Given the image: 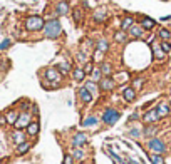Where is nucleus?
<instances>
[{
  "label": "nucleus",
  "mask_w": 171,
  "mask_h": 164,
  "mask_svg": "<svg viewBox=\"0 0 171 164\" xmlns=\"http://www.w3.org/2000/svg\"><path fill=\"white\" fill-rule=\"evenodd\" d=\"M141 84H143V79H136L133 82V87L134 89H139V87H141Z\"/></svg>",
  "instance_id": "40"
},
{
  "label": "nucleus",
  "mask_w": 171,
  "mask_h": 164,
  "mask_svg": "<svg viewBox=\"0 0 171 164\" xmlns=\"http://www.w3.org/2000/svg\"><path fill=\"white\" fill-rule=\"evenodd\" d=\"M159 37H161L163 40H170V39H171V32L168 29H161V30H159Z\"/></svg>",
  "instance_id": "34"
},
{
  "label": "nucleus",
  "mask_w": 171,
  "mask_h": 164,
  "mask_svg": "<svg viewBox=\"0 0 171 164\" xmlns=\"http://www.w3.org/2000/svg\"><path fill=\"white\" fill-rule=\"evenodd\" d=\"M30 149V142H22V144H19L17 146V154H25L27 151Z\"/></svg>",
  "instance_id": "27"
},
{
  "label": "nucleus",
  "mask_w": 171,
  "mask_h": 164,
  "mask_svg": "<svg viewBox=\"0 0 171 164\" xmlns=\"http://www.w3.org/2000/svg\"><path fill=\"white\" fill-rule=\"evenodd\" d=\"M0 164H2V163H0Z\"/></svg>",
  "instance_id": "45"
},
{
  "label": "nucleus",
  "mask_w": 171,
  "mask_h": 164,
  "mask_svg": "<svg viewBox=\"0 0 171 164\" xmlns=\"http://www.w3.org/2000/svg\"><path fill=\"white\" fill-rule=\"evenodd\" d=\"M72 157H74V159H77V161H82V159H84V151H81L79 147H76V149L72 151Z\"/></svg>",
  "instance_id": "32"
},
{
  "label": "nucleus",
  "mask_w": 171,
  "mask_h": 164,
  "mask_svg": "<svg viewBox=\"0 0 171 164\" xmlns=\"http://www.w3.org/2000/svg\"><path fill=\"white\" fill-rule=\"evenodd\" d=\"M57 70H59L62 76H65L67 72H71V64H69V62H60V64H57Z\"/></svg>",
  "instance_id": "23"
},
{
  "label": "nucleus",
  "mask_w": 171,
  "mask_h": 164,
  "mask_svg": "<svg viewBox=\"0 0 171 164\" xmlns=\"http://www.w3.org/2000/svg\"><path fill=\"white\" fill-rule=\"evenodd\" d=\"M97 52L99 54H104V52H107V49H109V42H107L106 39H99L97 40Z\"/></svg>",
  "instance_id": "21"
},
{
  "label": "nucleus",
  "mask_w": 171,
  "mask_h": 164,
  "mask_svg": "<svg viewBox=\"0 0 171 164\" xmlns=\"http://www.w3.org/2000/svg\"><path fill=\"white\" fill-rule=\"evenodd\" d=\"M116 87V80L111 79V77H103L99 80V91H112Z\"/></svg>",
  "instance_id": "8"
},
{
  "label": "nucleus",
  "mask_w": 171,
  "mask_h": 164,
  "mask_svg": "<svg viewBox=\"0 0 171 164\" xmlns=\"http://www.w3.org/2000/svg\"><path fill=\"white\" fill-rule=\"evenodd\" d=\"M131 136H133V137H139V136H141V132H139L138 129H131Z\"/></svg>",
  "instance_id": "41"
},
{
  "label": "nucleus",
  "mask_w": 171,
  "mask_h": 164,
  "mask_svg": "<svg viewBox=\"0 0 171 164\" xmlns=\"http://www.w3.org/2000/svg\"><path fill=\"white\" fill-rule=\"evenodd\" d=\"M25 29L29 30V32H39V30H42L44 25H45V22H44V19L40 17V15H30V17L25 19Z\"/></svg>",
  "instance_id": "2"
},
{
  "label": "nucleus",
  "mask_w": 171,
  "mask_h": 164,
  "mask_svg": "<svg viewBox=\"0 0 171 164\" xmlns=\"http://www.w3.org/2000/svg\"><path fill=\"white\" fill-rule=\"evenodd\" d=\"M71 7H69V2L67 0H60L59 4L56 5V13L57 15H67Z\"/></svg>",
  "instance_id": "10"
},
{
  "label": "nucleus",
  "mask_w": 171,
  "mask_h": 164,
  "mask_svg": "<svg viewBox=\"0 0 171 164\" xmlns=\"http://www.w3.org/2000/svg\"><path fill=\"white\" fill-rule=\"evenodd\" d=\"M138 117H139V116H138V114H133V116H131V117H129V121H136Z\"/></svg>",
  "instance_id": "44"
},
{
  "label": "nucleus",
  "mask_w": 171,
  "mask_h": 164,
  "mask_svg": "<svg viewBox=\"0 0 171 164\" xmlns=\"http://www.w3.org/2000/svg\"><path fill=\"white\" fill-rule=\"evenodd\" d=\"M159 114H158V109H149L146 111L144 116H143V121L146 122V124H153V122H158L159 121Z\"/></svg>",
  "instance_id": "7"
},
{
  "label": "nucleus",
  "mask_w": 171,
  "mask_h": 164,
  "mask_svg": "<svg viewBox=\"0 0 171 164\" xmlns=\"http://www.w3.org/2000/svg\"><path fill=\"white\" fill-rule=\"evenodd\" d=\"M126 79H128V74H124V72H123V74L119 76V80H117V82H124Z\"/></svg>",
  "instance_id": "42"
},
{
  "label": "nucleus",
  "mask_w": 171,
  "mask_h": 164,
  "mask_svg": "<svg viewBox=\"0 0 171 164\" xmlns=\"http://www.w3.org/2000/svg\"><path fill=\"white\" fill-rule=\"evenodd\" d=\"M121 117V114H119V111H116V109H106L104 111V114H103V122L104 124H109V126H112V124H116L117 122V119Z\"/></svg>",
  "instance_id": "4"
},
{
  "label": "nucleus",
  "mask_w": 171,
  "mask_h": 164,
  "mask_svg": "<svg viewBox=\"0 0 171 164\" xmlns=\"http://www.w3.org/2000/svg\"><path fill=\"white\" fill-rule=\"evenodd\" d=\"M156 132H158V127H156V126H148L144 129V136H148V137H153Z\"/></svg>",
  "instance_id": "30"
},
{
  "label": "nucleus",
  "mask_w": 171,
  "mask_h": 164,
  "mask_svg": "<svg viewBox=\"0 0 171 164\" xmlns=\"http://www.w3.org/2000/svg\"><path fill=\"white\" fill-rule=\"evenodd\" d=\"M12 141L15 144H22V142H25V132H24V131L22 129H17V131H13L12 132Z\"/></svg>",
  "instance_id": "14"
},
{
  "label": "nucleus",
  "mask_w": 171,
  "mask_h": 164,
  "mask_svg": "<svg viewBox=\"0 0 171 164\" xmlns=\"http://www.w3.org/2000/svg\"><path fill=\"white\" fill-rule=\"evenodd\" d=\"M72 19L76 24H81L82 22V10L81 9H74L72 10Z\"/></svg>",
  "instance_id": "28"
},
{
  "label": "nucleus",
  "mask_w": 171,
  "mask_h": 164,
  "mask_svg": "<svg viewBox=\"0 0 171 164\" xmlns=\"http://www.w3.org/2000/svg\"><path fill=\"white\" fill-rule=\"evenodd\" d=\"M133 25H134L133 17H126V19L123 20V24H121V30H124V32H126V30H129Z\"/></svg>",
  "instance_id": "25"
},
{
  "label": "nucleus",
  "mask_w": 171,
  "mask_h": 164,
  "mask_svg": "<svg viewBox=\"0 0 171 164\" xmlns=\"http://www.w3.org/2000/svg\"><path fill=\"white\" fill-rule=\"evenodd\" d=\"M158 114H159V117H166L168 114H170V105L166 104V102H159L158 104Z\"/></svg>",
  "instance_id": "17"
},
{
  "label": "nucleus",
  "mask_w": 171,
  "mask_h": 164,
  "mask_svg": "<svg viewBox=\"0 0 171 164\" xmlns=\"http://www.w3.org/2000/svg\"><path fill=\"white\" fill-rule=\"evenodd\" d=\"M107 19V10L106 9H96L94 13H92V20L96 24H104Z\"/></svg>",
  "instance_id": "9"
},
{
  "label": "nucleus",
  "mask_w": 171,
  "mask_h": 164,
  "mask_svg": "<svg viewBox=\"0 0 171 164\" xmlns=\"http://www.w3.org/2000/svg\"><path fill=\"white\" fill-rule=\"evenodd\" d=\"M44 37L45 39H57L60 34H62V25L57 19H51V20L45 22L44 25Z\"/></svg>",
  "instance_id": "1"
},
{
  "label": "nucleus",
  "mask_w": 171,
  "mask_h": 164,
  "mask_svg": "<svg viewBox=\"0 0 171 164\" xmlns=\"http://www.w3.org/2000/svg\"><path fill=\"white\" fill-rule=\"evenodd\" d=\"M39 112V107L37 105H32V114H37Z\"/></svg>",
  "instance_id": "43"
},
{
  "label": "nucleus",
  "mask_w": 171,
  "mask_h": 164,
  "mask_svg": "<svg viewBox=\"0 0 171 164\" xmlns=\"http://www.w3.org/2000/svg\"><path fill=\"white\" fill-rule=\"evenodd\" d=\"M123 97L126 102H133L134 99H136V89L134 87H126L123 91Z\"/></svg>",
  "instance_id": "13"
},
{
  "label": "nucleus",
  "mask_w": 171,
  "mask_h": 164,
  "mask_svg": "<svg viewBox=\"0 0 171 164\" xmlns=\"http://www.w3.org/2000/svg\"><path fill=\"white\" fill-rule=\"evenodd\" d=\"M92 70H94V65H92L91 62H87V65L84 67V72L86 74H92Z\"/></svg>",
  "instance_id": "39"
},
{
  "label": "nucleus",
  "mask_w": 171,
  "mask_h": 164,
  "mask_svg": "<svg viewBox=\"0 0 171 164\" xmlns=\"http://www.w3.org/2000/svg\"><path fill=\"white\" fill-rule=\"evenodd\" d=\"M101 72L104 74V77H109V76H111V72H112L111 64H109V62H103V64H101Z\"/></svg>",
  "instance_id": "26"
},
{
  "label": "nucleus",
  "mask_w": 171,
  "mask_h": 164,
  "mask_svg": "<svg viewBox=\"0 0 171 164\" xmlns=\"http://www.w3.org/2000/svg\"><path fill=\"white\" fill-rule=\"evenodd\" d=\"M164 55H166V52L163 50L161 49V45H159V44H154L153 45V57L154 59H164Z\"/></svg>",
  "instance_id": "16"
},
{
  "label": "nucleus",
  "mask_w": 171,
  "mask_h": 164,
  "mask_svg": "<svg viewBox=\"0 0 171 164\" xmlns=\"http://www.w3.org/2000/svg\"><path fill=\"white\" fill-rule=\"evenodd\" d=\"M114 39H116V42H126V40H128V34H126L124 30H121V32H116Z\"/></svg>",
  "instance_id": "29"
},
{
  "label": "nucleus",
  "mask_w": 171,
  "mask_h": 164,
  "mask_svg": "<svg viewBox=\"0 0 171 164\" xmlns=\"http://www.w3.org/2000/svg\"><path fill=\"white\" fill-rule=\"evenodd\" d=\"M79 97L82 99V102H86V104H89V102H92V94L87 91L86 87H79Z\"/></svg>",
  "instance_id": "15"
},
{
  "label": "nucleus",
  "mask_w": 171,
  "mask_h": 164,
  "mask_svg": "<svg viewBox=\"0 0 171 164\" xmlns=\"http://www.w3.org/2000/svg\"><path fill=\"white\" fill-rule=\"evenodd\" d=\"M97 124V117L96 116H89V117H86L84 121H82V126L84 127H92Z\"/></svg>",
  "instance_id": "24"
},
{
  "label": "nucleus",
  "mask_w": 171,
  "mask_h": 164,
  "mask_svg": "<svg viewBox=\"0 0 171 164\" xmlns=\"http://www.w3.org/2000/svg\"><path fill=\"white\" fill-rule=\"evenodd\" d=\"M149 159H151L153 164H164V159L161 157V154H151Z\"/></svg>",
  "instance_id": "31"
},
{
  "label": "nucleus",
  "mask_w": 171,
  "mask_h": 164,
  "mask_svg": "<svg viewBox=\"0 0 171 164\" xmlns=\"http://www.w3.org/2000/svg\"><path fill=\"white\" fill-rule=\"evenodd\" d=\"M159 45H161V49H163L164 52H166V54H168V52H171V44L168 42V40H163V42L159 44Z\"/></svg>",
  "instance_id": "37"
},
{
  "label": "nucleus",
  "mask_w": 171,
  "mask_h": 164,
  "mask_svg": "<svg viewBox=\"0 0 171 164\" xmlns=\"http://www.w3.org/2000/svg\"><path fill=\"white\" fill-rule=\"evenodd\" d=\"M128 32H129V35L134 37V39H143L144 37V29H143L141 25H133Z\"/></svg>",
  "instance_id": "12"
},
{
  "label": "nucleus",
  "mask_w": 171,
  "mask_h": 164,
  "mask_svg": "<svg viewBox=\"0 0 171 164\" xmlns=\"http://www.w3.org/2000/svg\"><path fill=\"white\" fill-rule=\"evenodd\" d=\"M25 129H27V134H29V136H37V134H39V129H40V126H39V122H30V124L25 127Z\"/></svg>",
  "instance_id": "22"
},
{
  "label": "nucleus",
  "mask_w": 171,
  "mask_h": 164,
  "mask_svg": "<svg viewBox=\"0 0 171 164\" xmlns=\"http://www.w3.org/2000/svg\"><path fill=\"white\" fill-rule=\"evenodd\" d=\"M64 164H74L72 154H65V156H64Z\"/></svg>",
  "instance_id": "38"
},
{
  "label": "nucleus",
  "mask_w": 171,
  "mask_h": 164,
  "mask_svg": "<svg viewBox=\"0 0 171 164\" xmlns=\"http://www.w3.org/2000/svg\"><path fill=\"white\" fill-rule=\"evenodd\" d=\"M86 89H87V91H89L91 94H94L96 91H97V85H96V82L94 80H89V82H86V85H84Z\"/></svg>",
  "instance_id": "33"
},
{
  "label": "nucleus",
  "mask_w": 171,
  "mask_h": 164,
  "mask_svg": "<svg viewBox=\"0 0 171 164\" xmlns=\"http://www.w3.org/2000/svg\"><path fill=\"white\" fill-rule=\"evenodd\" d=\"M101 79H103V72H101V67H99V69L94 67V70H92V80L96 82V80H101Z\"/></svg>",
  "instance_id": "35"
},
{
  "label": "nucleus",
  "mask_w": 171,
  "mask_h": 164,
  "mask_svg": "<svg viewBox=\"0 0 171 164\" xmlns=\"http://www.w3.org/2000/svg\"><path fill=\"white\" fill-rule=\"evenodd\" d=\"M72 77H74V80H77V82H82L84 80V77H86V72H84V69H81V67H76L72 70Z\"/></svg>",
  "instance_id": "19"
},
{
  "label": "nucleus",
  "mask_w": 171,
  "mask_h": 164,
  "mask_svg": "<svg viewBox=\"0 0 171 164\" xmlns=\"http://www.w3.org/2000/svg\"><path fill=\"white\" fill-rule=\"evenodd\" d=\"M45 79L51 82V87H59L62 74L57 70V67H49L47 70H45Z\"/></svg>",
  "instance_id": "3"
},
{
  "label": "nucleus",
  "mask_w": 171,
  "mask_h": 164,
  "mask_svg": "<svg viewBox=\"0 0 171 164\" xmlns=\"http://www.w3.org/2000/svg\"><path fill=\"white\" fill-rule=\"evenodd\" d=\"M10 45H12V40H10V39H5L4 42H0V52L5 50V49H9Z\"/></svg>",
  "instance_id": "36"
},
{
  "label": "nucleus",
  "mask_w": 171,
  "mask_h": 164,
  "mask_svg": "<svg viewBox=\"0 0 171 164\" xmlns=\"http://www.w3.org/2000/svg\"><path fill=\"white\" fill-rule=\"evenodd\" d=\"M19 114L20 112H17V111H9V112L5 114V121L9 122V124H15L19 119Z\"/></svg>",
  "instance_id": "20"
},
{
  "label": "nucleus",
  "mask_w": 171,
  "mask_h": 164,
  "mask_svg": "<svg viewBox=\"0 0 171 164\" xmlns=\"http://www.w3.org/2000/svg\"><path fill=\"white\" fill-rule=\"evenodd\" d=\"M154 25H156V22H154L153 19H149V17H143V19H141V27H143L144 30L154 29Z\"/></svg>",
  "instance_id": "18"
},
{
  "label": "nucleus",
  "mask_w": 171,
  "mask_h": 164,
  "mask_svg": "<svg viewBox=\"0 0 171 164\" xmlns=\"http://www.w3.org/2000/svg\"><path fill=\"white\" fill-rule=\"evenodd\" d=\"M86 142H87V136H86L84 132H77L72 137V146L74 147H81V146H84Z\"/></svg>",
  "instance_id": "11"
},
{
  "label": "nucleus",
  "mask_w": 171,
  "mask_h": 164,
  "mask_svg": "<svg viewBox=\"0 0 171 164\" xmlns=\"http://www.w3.org/2000/svg\"><path fill=\"white\" fill-rule=\"evenodd\" d=\"M30 117H32V112H27V111L20 112V114H19L17 122L13 124V126H15V129H24V127H27L30 124Z\"/></svg>",
  "instance_id": "6"
},
{
  "label": "nucleus",
  "mask_w": 171,
  "mask_h": 164,
  "mask_svg": "<svg viewBox=\"0 0 171 164\" xmlns=\"http://www.w3.org/2000/svg\"><path fill=\"white\" fill-rule=\"evenodd\" d=\"M148 146H149V149L153 152H156V154H163V152L166 151L164 142H163L161 139H158V137H151L149 142H148Z\"/></svg>",
  "instance_id": "5"
}]
</instances>
